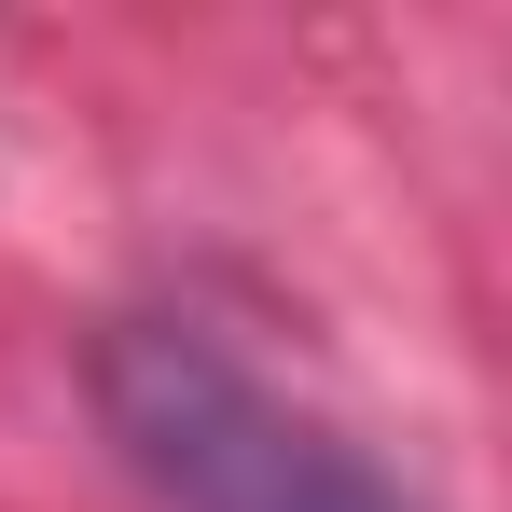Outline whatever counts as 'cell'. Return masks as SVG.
<instances>
[{
	"mask_svg": "<svg viewBox=\"0 0 512 512\" xmlns=\"http://www.w3.org/2000/svg\"><path fill=\"white\" fill-rule=\"evenodd\" d=\"M97 416L167 512H416L346 429L291 416L263 374H236L208 333L167 319H125L97 346Z\"/></svg>",
	"mask_w": 512,
	"mask_h": 512,
	"instance_id": "obj_1",
	"label": "cell"
}]
</instances>
